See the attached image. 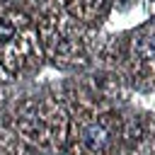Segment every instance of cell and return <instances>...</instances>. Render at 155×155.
Here are the masks:
<instances>
[{"instance_id":"6da1fadb","label":"cell","mask_w":155,"mask_h":155,"mask_svg":"<svg viewBox=\"0 0 155 155\" xmlns=\"http://www.w3.org/2000/svg\"><path fill=\"white\" fill-rule=\"evenodd\" d=\"M107 140H109L107 131H104L102 126H97V124H90V126L82 131V143H85V145H87V150H92V153L104 150Z\"/></svg>"},{"instance_id":"7a4b0ae2","label":"cell","mask_w":155,"mask_h":155,"mask_svg":"<svg viewBox=\"0 0 155 155\" xmlns=\"http://www.w3.org/2000/svg\"><path fill=\"white\" fill-rule=\"evenodd\" d=\"M12 36H15V27H12L7 19L0 17V41H7V39H12Z\"/></svg>"}]
</instances>
